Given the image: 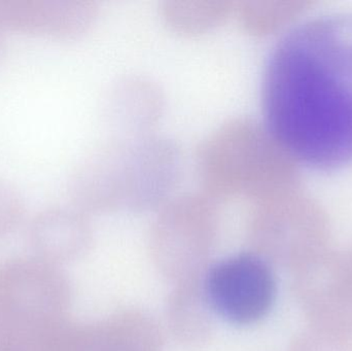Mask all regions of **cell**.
<instances>
[{
  "label": "cell",
  "mask_w": 352,
  "mask_h": 351,
  "mask_svg": "<svg viewBox=\"0 0 352 351\" xmlns=\"http://www.w3.org/2000/svg\"><path fill=\"white\" fill-rule=\"evenodd\" d=\"M268 130L289 158L330 170L352 165V14L306 21L269 56Z\"/></svg>",
  "instance_id": "6da1fadb"
},
{
  "label": "cell",
  "mask_w": 352,
  "mask_h": 351,
  "mask_svg": "<svg viewBox=\"0 0 352 351\" xmlns=\"http://www.w3.org/2000/svg\"><path fill=\"white\" fill-rule=\"evenodd\" d=\"M182 167L173 140L151 132L118 134L78 159L68 177V193L89 207L146 205L171 193Z\"/></svg>",
  "instance_id": "7a4b0ae2"
},
{
  "label": "cell",
  "mask_w": 352,
  "mask_h": 351,
  "mask_svg": "<svg viewBox=\"0 0 352 351\" xmlns=\"http://www.w3.org/2000/svg\"><path fill=\"white\" fill-rule=\"evenodd\" d=\"M289 158L267 128L250 117H230L199 146L197 167L209 196L258 198L280 189Z\"/></svg>",
  "instance_id": "3957f363"
},
{
  "label": "cell",
  "mask_w": 352,
  "mask_h": 351,
  "mask_svg": "<svg viewBox=\"0 0 352 351\" xmlns=\"http://www.w3.org/2000/svg\"><path fill=\"white\" fill-rule=\"evenodd\" d=\"M64 301L63 284L50 262L14 258L0 264V326L30 351H45Z\"/></svg>",
  "instance_id": "277c9868"
},
{
  "label": "cell",
  "mask_w": 352,
  "mask_h": 351,
  "mask_svg": "<svg viewBox=\"0 0 352 351\" xmlns=\"http://www.w3.org/2000/svg\"><path fill=\"white\" fill-rule=\"evenodd\" d=\"M209 302L226 321L250 325L270 310L275 280L266 263L252 255H238L215 264L206 280Z\"/></svg>",
  "instance_id": "5b68a950"
},
{
  "label": "cell",
  "mask_w": 352,
  "mask_h": 351,
  "mask_svg": "<svg viewBox=\"0 0 352 351\" xmlns=\"http://www.w3.org/2000/svg\"><path fill=\"white\" fill-rule=\"evenodd\" d=\"M97 10L92 0H0V29L74 37L88 30Z\"/></svg>",
  "instance_id": "8992f818"
},
{
  "label": "cell",
  "mask_w": 352,
  "mask_h": 351,
  "mask_svg": "<svg viewBox=\"0 0 352 351\" xmlns=\"http://www.w3.org/2000/svg\"><path fill=\"white\" fill-rule=\"evenodd\" d=\"M164 107V96L154 80L129 76L113 82L102 100V115L119 134L146 133Z\"/></svg>",
  "instance_id": "52a82bcc"
},
{
  "label": "cell",
  "mask_w": 352,
  "mask_h": 351,
  "mask_svg": "<svg viewBox=\"0 0 352 351\" xmlns=\"http://www.w3.org/2000/svg\"><path fill=\"white\" fill-rule=\"evenodd\" d=\"M85 225L74 210L60 206L39 210L29 226L36 257L50 262L69 255L82 240Z\"/></svg>",
  "instance_id": "ba28073f"
},
{
  "label": "cell",
  "mask_w": 352,
  "mask_h": 351,
  "mask_svg": "<svg viewBox=\"0 0 352 351\" xmlns=\"http://www.w3.org/2000/svg\"><path fill=\"white\" fill-rule=\"evenodd\" d=\"M233 4L228 0H166L162 14L169 26L182 33H198L219 24Z\"/></svg>",
  "instance_id": "9c48e42d"
},
{
  "label": "cell",
  "mask_w": 352,
  "mask_h": 351,
  "mask_svg": "<svg viewBox=\"0 0 352 351\" xmlns=\"http://www.w3.org/2000/svg\"><path fill=\"white\" fill-rule=\"evenodd\" d=\"M24 199L20 190L0 177V237L12 232L22 220Z\"/></svg>",
  "instance_id": "30bf717a"
},
{
  "label": "cell",
  "mask_w": 352,
  "mask_h": 351,
  "mask_svg": "<svg viewBox=\"0 0 352 351\" xmlns=\"http://www.w3.org/2000/svg\"><path fill=\"white\" fill-rule=\"evenodd\" d=\"M6 38L4 35V30L0 29V64H1L2 60H3L4 56L6 53Z\"/></svg>",
  "instance_id": "8fae6325"
},
{
  "label": "cell",
  "mask_w": 352,
  "mask_h": 351,
  "mask_svg": "<svg viewBox=\"0 0 352 351\" xmlns=\"http://www.w3.org/2000/svg\"><path fill=\"white\" fill-rule=\"evenodd\" d=\"M0 351H23L16 346H12V344L8 343L6 340L0 338Z\"/></svg>",
  "instance_id": "7c38bea8"
}]
</instances>
